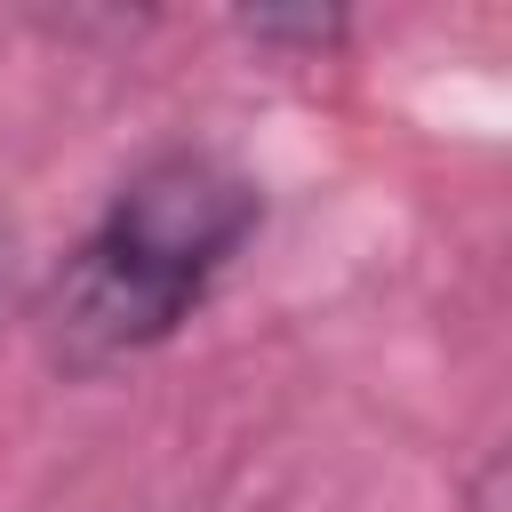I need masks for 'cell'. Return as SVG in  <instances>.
Returning a JSON list of instances; mask_svg holds the SVG:
<instances>
[{
	"instance_id": "6da1fadb",
	"label": "cell",
	"mask_w": 512,
	"mask_h": 512,
	"mask_svg": "<svg viewBox=\"0 0 512 512\" xmlns=\"http://www.w3.org/2000/svg\"><path fill=\"white\" fill-rule=\"evenodd\" d=\"M264 192L224 152L176 144L152 152L88 224V240L56 264L40 296V336L64 376H104L152 344H168L224 264L256 240Z\"/></svg>"
},
{
	"instance_id": "7a4b0ae2",
	"label": "cell",
	"mask_w": 512,
	"mask_h": 512,
	"mask_svg": "<svg viewBox=\"0 0 512 512\" xmlns=\"http://www.w3.org/2000/svg\"><path fill=\"white\" fill-rule=\"evenodd\" d=\"M240 32H248V40H296V48H328V40L344 32V16H336V8H304V16L256 8V16H240Z\"/></svg>"
}]
</instances>
